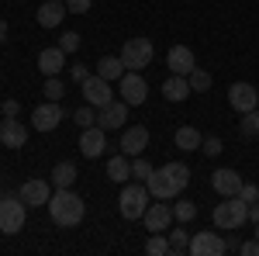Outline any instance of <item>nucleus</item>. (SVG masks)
<instances>
[{"label": "nucleus", "instance_id": "38", "mask_svg": "<svg viewBox=\"0 0 259 256\" xmlns=\"http://www.w3.org/2000/svg\"><path fill=\"white\" fill-rule=\"evenodd\" d=\"M94 7V0H66V11L69 14H87Z\"/></svg>", "mask_w": 259, "mask_h": 256}, {"label": "nucleus", "instance_id": "21", "mask_svg": "<svg viewBox=\"0 0 259 256\" xmlns=\"http://www.w3.org/2000/svg\"><path fill=\"white\" fill-rule=\"evenodd\" d=\"M66 14V0H45L38 7V28H59Z\"/></svg>", "mask_w": 259, "mask_h": 256}, {"label": "nucleus", "instance_id": "44", "mask_svg": "<svg viewBox=\"0 0 259 256\" xmlns=\"http://www.w3.org/2000/svg\"><path fill=\"white\" fill-rule=\"evenodd\" d=\"M256 239H259V222H256Z\"/></svg>", "mask_w": 259, "mask_h": 256}, {"label": "nucleus", "instance_id": "7", "mask_svg": "<svg viewBox=\"0 0 259 256\" xmlns=\"http://www.w3.org/2000/svg\"><path fill=\"white\" fill-rule=\"evenodd\" d=\"M80 90H83V100H87V104H94V107H104V104H111V100H114L111 80L97 77V73H90V77L83 80Z\"/></svg>", "mask_w": 259, "mask_h": 256}, {"label": "nucleus", "instance_id": "43", "mask_svg": "<svg viewBox=\"0 0 259 256\" xmlns=\"http://www.w3.org/2000/svg\"><path fill=\"white\" fill-rule=\"evenodd\" d=\"M7 42V21H0V45Z\"/></svg>", "mask_w": 259, "mask_h": 256}, {"label": "nucleus", "instance_id": "12", "mask_svg": "<svg viewBox=\"0 0 259 256\" xmlns=\"http://www.w3.org/2000/svg\"><path fill=\"white\" fill-rule=\"evenodd\" d=\"M124 156H142L145 149H149V128L145 125H128L124 132H121V145H118Z\"/></svg>", "mask_w": 259, "mask_h": 256}, {"label": "nucleus", "instance_id": "8", "mask_svg": "<svg viewBox=\"0 0 259 256\" xmlns=\"http://www.w3.org/2000/svg\"><path fill=\"white\" fill-rule=\"evenodd\" d=\"M145 97H149V83L139 77V69H128L121 77V100L128 107H139V104H145Z\"/></svg>", "mask_w": 259, "mask_h": 256}, {"label": "nucleus", "instance_id": "32", "mask_svg": "<svg viewBox=\"0 0 259 256\" xmlns=\"http://www.w3.org/2000/svg\"><path fill=\"white\" fill-rule=\"evenodd\" d=\"M41 94L49 100H62V94H66V87H62L59 77H45V87H41Z\"/></svg>", "mask_w": 259, "mask_h": 256}, {"label": "nucleus", "instance_id": "3", "mask_svg": "<svg viewBox=\"0 0 259 256\" xmlns=\"http://www.w3.org/2000/svg\"><path fill=\"white\" fill-rule=\"evenodd\" d=\"M245 218H249V204H245L239 194L225 197L221 204H214V229H221V232H235V229H242Z\"/></svg>", "mask_w": 259, "mask_h": 256}, {"label": "nucleus", "instance_id": "40", "mask_svg": "<svg viewBox=\"0 0 259 256\" xmlns=\"http://www.w3.org/2000/svg\"><path fill=\"white\" fill-rule=\"evenodd\" d=\"M0 111H4V118H18V115H21V104H18V100H4V104H0Z\"/></svg>", "mask_w": 259, "mask_h": 256}, {"label": "nucleus", "instance_id": "16", "mask_svg": "<svg viewBox=\"0 0 259 256\" xmlns=\"http://www.w3.org/2000/svg\"><path fill=\"white\" fill-rule=\"evenodd\" d=\"M242 173L239 170H228V166H221V170H214V177H211V187L218 191L221 197H235L242 191Z\"/></svg>", "mask_w": 259, "mask_h": 256}, {"label": "nucleus", "instance_id": "41", "mask_svg": "<svg viewBox=\"0 0 259 256\" xmlns=\"http://www.w3.org/2000/svg\"><path fill=\"white\" fill-rule=\"evenodd\" d=\"M239 253H242V256H259V239H249V242H242Z\"/></svg>", "mask_w": 259, "mask_h": 256}, {"label": "nucleus", "instance_id": "27", "mask_svg": "<svg viewBox=\"0 0 259 256\" xmlns=\"http://www.w3.org/2000/svg\"><path fill=\"white\" fill-rule=\"evenodd\" d=\"M145 253L149 256H173L169 239L162 236V232H149V239H145Z\"/></svg>", "mask_w": 259, "mask_h": 256}, {"label": "nucleus", "instance_id": "6", "mask_svg": "<svg viewBox=\"0 0 259 256\" xmlns=\"http://www.w3.org/2000/svg\"><path fill=\"white\" fill-rule=\"evenodd\" d=\"M121 62L128 69H145L152 62V42L149 39H128L121 45Z\"/></svg>", "mask_w": 259, "mask_h": 256}, {"label": "nucleus", "instance_id": "22", "mask_svg": "<svg viewBox=\"0 0 259 256\" xmlns=\"http://www.w3.org/2000/svg\"><path fill=\"white\" fill-rule=\"evenodd\" d=\"M194 90H190V80L187 77H177V73H169V80L162 83V97L173 100V104H183V100L190 97Z\"/></svg>", "mask_w": 259, "mask_h": 256}, {"label": "nucleus", "instance_id": "4", "mask_svg": "<svg viewBox=\"0 0 259 256\" xmlns=\"http://www.w3.org/2000/svg\"><path fill=\"white\" fill-rule=\"evenodd\" d=\"M149 184H124L121 187V197H118V211L121 218H128V222H135V218L145 215V208H149Z\"/></svg>", "mask_w": 259, "mask_h": 256}, {"label": "nucleus", "instance_id": "25", "mask_svg": "<svg viewBox=\"0 0 259 256\" xmlns=\"http://www.w3.org/2000/svg\"><path fill=\"white\" fill-rule=\"evenodd\" d=\"M132 177V163L128 156L121 153V156H111L107 159V180H114V184H124V180Z\"/></svg>", "mask_w": 259, "mask_h": 256}, {"label": "nucleus", "instance_id": "30", "mask_svg": "<svg viewBox=\"0 0 259 256\" xmlns=\"http://www.w3.org/2000/svg\"><path fill=\"white\" fill-rule=\"evenodd\" d=\"M166 239H169V249H173L177 256L190 249V236H187L183 229H177V232H169V229H166Z\"/></svg>", "mask_w": 259, "mask_h": 256}, {"label": "nucleus", "instance_id": "17", "mask_svg": "<svg viewBox=\"0 0 259 256\" xmlns=\"http://www.w3.org/2000/svg\"><path fill=\"white\" fill-rule=\"evenodd\" d=\"M18 197L28 204V208H41V204H49V197H52V191H49V184L45 180H24L21 184V191H18Z\"/></svg>", "mask_w": 259, "mask_h": 256}, {"label": "nucleus", "instance_id": "23", "mask_svg": "<svg viewBox=\"0 0 259 256\" xmlns=\"http://www.w3.org/2000/svg\"><path fill=\"white\" fill-rule=\"evenodd\" d=\"M124 62H121V56H104V59H97V66H94V73L104 80H121L124 77Z\"/></svg>", "mask_w": 259, "mask_h": 256}, {"label": "nucleus", "instance_id": "28", "mask_svg": "<svg viewBox=\"0 0 259 256\" xmlns=\"http://www.w3.org/2000/svg\"><path fill=\"white\" fill-rule=\"evenodd\" d=\"M187 80H190V90H194V94H207V90H211V83H214L211 73H207V69H200V66H194Z\"/></svg>", "mask_w": 259, "mask_h": 256}, {"label": "nucleus", "instance_id": "34", "mask_svg": "<svg viewBox=\"0 0 259 256\" xmlns=\"http://www.w3.org/2000/svg\"><path fill=\"white\" fill-rule=\"evenodd\" d=\"M132 177H139V180H149V177H152V166H149V159H142V156L132 159Z\"/></svg>", "mask_w": 259, "mask_h": 256}, {"label": "nucleus", "instance_id": "29", "mask_svg": "<svg viewBox=\"0 0 259 256\" xmlns=\"http://www.w3.org/2000/svg\"><path fill=\"white\" fill-rule=\"evenodd\" d=\"M239 132H242L245 138H256V135H259V107H256V111H245V115H242Z\"/></svg>", "mask_w": 259, "mask_h": 256}, {"label": "nucleus", "instance_id": "39", "mask_svg": "<svg viewBox=\"0 0 259 256\" xmlns=\"http://www.w3.org/2000/svg\"><path fill=\"white\" fill-rule=\"evenodd\" d=\"M69 77L76 80V83H83V80L90 77V66H87V62H76V66H73V69H69Z\"/></svg>", "mask_w": 259, "mask_h": 256}, {"label": "nucleus", "instance_id": "33", "mask_svg": "<svg viewBox=\"0 0 259 256\" xmlns=\"http://www.w3.org/2000/svg\"><path fill=\"white\" fill-rule=\"evenodd\" d=\"M73 121H76L80 128H90V125H97V115H94V104H83L80 111L73 115Z\"/></svg>", "mask_w": 259, "mask_h": 256}, {"label": "nucleus", "instance_id": "5", "mask_svg": "<svg viewBox=\"0 0 259 256\" xmlns=\"http://www.w3.org/2000/svg\"><path fill=\"white\" fill-rule=\"evenodd\" d=\"M24 218H28V204L14 197H0V232L4 236H18L24 229Z\"/></svg>", "mask_w": 259, "mask_h": 256}, {"label": "nucleus", "instance_id": "42", "mask_svg": "<svg viewBox=\"0 0 259 256\" xmlns=\"http://www.w3.org/2000/svg\"><path fill=\"white\" fill-rule=\"evenodd\" d=\"M249 218H252V222H259V201H256V204H249Z\"/></svg>", "mask_w": 259, "mask_h": 256}, {"label": "nucleus", "instance_id": "15", "mask_svg": "<svg viewBox=\"0 0 259 256\" xmlns=\"http://www.w3.org/2000/svg\"><path fill=\"white\" fill-rule=\"evenodd\" d=\"M24 142H28V125H21L18 118L0 121V145L4 149H24Z\"/></svg>", "mask_w": 259, "mask_h": 256}, {"label": "nucleus", "instance_id": "24", "mask_svg": "<svg viewBox=\"0 0 259 256\" xmlns=\"http://www.w3.org/2000/svg\"><path fill=\"white\" fill-rule=\"evenodd\" d=\"M200 142H204V135H200L194 125H183V128H177V149H183V153H197Z\"/></svg>", "mask_w": 259, "mask_h": 256}, {"label": "nucleus", "instance_id": "37", "mask_svg": "<svg viewBox=\"0 0 259 256\" xmlns=\"http://www.w3.org/2000/svg\"><path fill=\"white\" fill-rule=\"evenodd\" d=\"M239 197L245 201V204H256V201H259V184H242Z\"/></svg>", "mask_w": 259, "mask_h": 256}, {"label": "nucleus", "instance_id": "20", "mask_svg": "<svg viewBox=\"0 0 259 256\" xmlns=\"http://www.w3.org/2000/svg\"><path fill=\"white\" fill-rule=\"evenodd\" d=\"M38 69L45 73V77H59L62 69H66V52H62L59 45L41 49V52H38Z\"/></svg>", "mask_w": 259, "mask_h": 256}, {"label": "nucleus", "instance_id": "26", "mask_svg": "<svg viewBox=\"0 0 259 256\" xmlns=\"http://www.w3.org/2000/svg\"><path fill=\"white\" fill-rule=\"evenodd\" d=\"M52 184H56V187H73V184H76V166H73L69 159H66V163H56V166H52Z\"/></svg>", "mask_w": 259, "mask_h": 256}, {"label": "nucleus", "instance_id": "2", "mask_svg": "<svg viewBox=\"0 0 259 256\" xmlns=\"http://www.w3.org/2000/svg\"><path fill=\"white\" fill-rule=\"evenodd\" d=\"M49 215H52V222L56 225H62V229H73V225H80L83 215H87V204H83L80 194H73L69 187H56V194L49 197Z\"/></svg>", "mask_w": 259, "mask_h": 256}, {"label": "nucleus", "instance_id": "31", "mask_svg": "<svg viewBox=\"0 0 259 256\" xmlns=\"http://www.w3.org/2000/svg\"><path fill=\"white\" fill-rule=\"evenodd\" d=\"M173 218H177V222H194V218H197V204H194V201H177Z\"/></svg>", "mask_w": 259, "mask_h": 256}, {"label": "nucleus", "instance_id": "35", "mask_svg": "<svg viewBox=\"0 0 259 256\" xmlns=\"http://www.w3.org/2000/svg\"><path fill=\"white\" fill-rule=\"evenodd\" d=\"M200 149H204V156H221V149H225V145H221L218 135H207L204 142H200Z\"/></svg>", "mask_w": 259, "mask_h": 256}, {"label": "nucleus", "instance_id": "10", "mask_svg": "<svg viewBox=\"0 0 259 256\" xmlns=\"http://www.w3.org/2000/svg\"><path fill=\"white\" fill-rule=\"evenodd\" d=\"M59 121H62L59 100H45V104H38V107L31 111V128H35V132H56Z\"/></svg>", "mask_w": 259, "mask_h": 256}, {"label": "nucleus", "instance_id": "13", "mask_svg": "<svg viewBox=\"0 0 259 256\" xmlns=\"http://www.w3.org/2000/svg\"><path fill=\"white\" fill-rule=\"evenodd\" d=\"M128 121V104L124 100H111V104H104V107H97V125L104 128V132H114V128H121Z\"/></svg>", "mask_w": 259, "mask_h": 256}, {"label": "nucleus", "instance_id": "1", "mask_svg": "<svg viewBox=\"0 0 259 256\" xmlns=\"http://www.w3.org/2000/svg\"><path fill=\"white\" fill-rule=\"evenodd\" d=\"M145 184H149V194L156 201H169V197H177L190 184V166L187 163H166L159 170H152V177Z\"/></svg>", "mask_w": 259, "mask_h": 256}, {"label": "nucleus", "instance_id": "19", "mask_svg": "<svg viewBox=\"0 0 259 256\" xmlns=\"http://www.w3.org/2000/svg\"><path fill=\"white\" fill-rule=\"evenodd\" d=\"M142 222H145L149 232H166V229L173 225V208H169V204H149L145 215H142Z\"/></svg>", "mask_w": 259, "mask_h": 256}, {"label": "nucleus", "instance_id": "45", "mask_svg": "<svg viewBox=\"0 0 259 256\" xmlns=\"http://www.w3.org/2000/svg\"><path fill=\"white\" fill-rule=\"evenodd\" d=\"M0 184H4V177H0Z\"/></svg>", "mask_w": 259, "mask_h": 256}, {"label": "nucleus", "instance_id": "9", "mask_svg": "<svg viewBox=\"0 0 259 256\" xmlns=\"http://www.w3.org/2000/svg\"><path fill=\"white\" fill-rule=\"evenodd\" d=\"M228 104H232V111H239V115H245V111H256L259 107V90L252 87V83H232L228 87Z\"/></svg>", "mask_w": 259, "mask_h": 256}, {"label": "nucleus", "instance_id": "11", "mask_svg": "<svg viewBox=\"0 0 259 256\" xmlns=\"http://www.w3.org/2000/svg\"><path fill=\"white\" fill-rule=\"evenodd\" d=\"M187 253L194 256H225L228 253V242L218 236V232H197V236H190V249Z\"/></svg>", "mask_w": 259, "mask_h": 256}, {"label": "nucleus", "instance_id": "18", "mask_svg": "<svg viewBox=\"0 0 259 256\" xmlns=\"http://www.w3.org/2000/svg\"><path fill=\"white\" fill-rule=\"evenodd\" d=\"M166 66H169V73H177V77H190V69L197 66V59H194V52H190L187 45H173V49L166 52Z\"/></svg>", "mask_w": 259, "mask_h": 256}, {"label": "nucleus", "instance_id": "36", "mask_svg": "<svg viewBox=\"0 0 259 256\" xmlns=\"http://www.w3.org/2000/svg\"><path fill=\"white\" fill-rule=\"evenodd\" d=\"M59 49L66 52V56H69V52H76V49H80V35H76V31H66V35L59 39Z\"/></svg>", "mask_w": 259, "mask_h": 256}, {"label": "nucleus", "instance_id": "14", "mask_svg": "<svg viewBox=\"0 0 259 256\" xmlns=\"http://www.w3.org/2000/svg\"><path fill=\"white\" fill-rule=\"evenodd\" d=\"M104 149H107V132H104L100 125H90V128H83V132H80V153L87 159L104 156Z\"/></svg>", "mask_w": 259, "mask_h": 256}]
</instances>
